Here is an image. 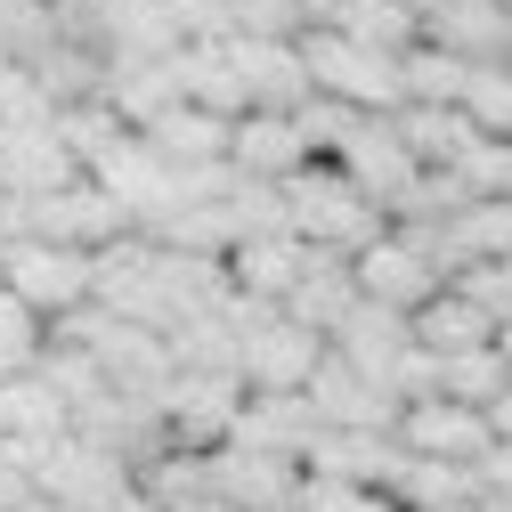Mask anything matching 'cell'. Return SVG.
Masks as SVG:
<instances>
[{
    "label": "cell",
    "mask_w": 512,
    "mask_h": 512,
    "mask_svg": "<svg viewBox=\"0 0 512 512\" xmlns=\"http://www.w3.org/2000/svg\"><path fill=\"white\" fill-rule=\"evenodd\" d=\"M147 147H155L163 163H179V171H204V163H228L236 122H220V114H204V106H171L155 131H147Z\"/></svg>",
    "instance_id": "cell-11"
},
{
    "label": "cell",
    "mask_w": 512,
    "mask_h": 512,
    "mask_svg": "<svg viewBox=\"0 0 512 512\" xmlns=\"http://www.w3.org/2000/svg\"><path fill=\"white\" fill-rule=\"evenodd\" d=\"M407 9H415V17H423V33H431V25L447 17V9H456V0H407Z\"/></svg>",
    "instance_id": "cell-22"
},
{
    "label": "cell",
    "mask_w": 512,
    "mask_h": 512,
    "mask_svg": "<svg viewBox=\"0 0 512 512\" xmlns=\"http://www.w3.org/2000/svg\"><path fill=\"white\" fill-rule=\"evenodd\" d=\"M228 33L244 41H301V0H228Z\"/></svg>",
    "instance_id": "cell-18"
},
{
    "label": "cell",
    "mask_w": 512,
    "mask_h": 512,
    "mask_svg": "<svg viewBox=\"0 0 512 512\" xmlns=\"http://www.w3.org/2000/svg\"><path fill=\"white\" fill-rule=\"evenodd\" d=\"M285 212H293V236L309 252H342V261H358L366 244L391 236V212H382L374 196H358V179L342 163H309L285 187Z\"/></svg>",
    "instance_id": "cell-1"
},
{
    "label": "cell",
    "mask_w": 512,
    "mask_h": 512,
    "mask_svg": "<svg viewBox=\"0 0 512 512\" xmlns=\"http://www.w3.org/2000/svg\"><path fill=\"white\" fill-rule=\"evenodd\" d=\"M74 179H90V171L74 163L66 139H57V122L49 131H0V196L41 204V196H57V187H74Z\"/></svg>",
    "instance_id": "cell-9"
},
{
    "label": "cell",
    "mask_w": 512,
    "mask_h": 512,
    "mask_svg": "<svg viewBox=\"0 0 512 512\" xmlns=\"http://www.w3.org/2000/svg\"><path fill=\"white\" fill-rule=\"evenodd\" d=\"M391 122H399V139L415 147L423 171H456V163L480 147V131H472L464 106H407V114H391Z\"/></svg>",
    "instance_id": "cell-12"
},
{
    "label": "cell",
    "mask_w": 512,
    "mask_h": 512,
    "mask_svg": "<svg viewBox=\"0 0 512 512\" xmlns=\"http://www.w3.org/2000/svg\"><path fill=\"white\" fill-rule=\"evenodd\" d=\"M122 236H139L131 212H122L98 179H74V187H57V196L33 204V244H66V252H106Z\"/></svg>",
    "instance_id": "cell-5"
},
{
    "label": "cell",
    "mask_w": 512,
    "mask_h": 512,
    "mask_svg": "<svg viewBox=\"0 0 512 512\" xmlns=\"http://www.w3.org/2000/svg\"><path fill=\"white\" fill-rule=\"evenodd\" d=\"M399 447L407 456H431V464H488L496 456V423L480 415V407H456V399H431V407H407L399 415Z\"/></svg>",
    "instance_id": "cell-6"
},
{
    "label": "cell",
    "mask_w": 512,
    "mask_h": 512,
    "mask_svg": "<svg viewBox=\"0 0 512 512\" xmlns=\"http://www.w3.org/2000/svg\"><path fill=\"white\" fill-rule=\"evenodd\" d=\"M415 342H423L431 358H472V350H496V326H488V317H480L456 285H447V293L415 317Z\"/></svg>",
    "instance_id": "cell-13"
},
{
    "label": "cell",
    "mask_w": 512,
    "mask_h": 512,
    "mask_svg": "<svg viewBox=\"0 0 512 512\" xmlns=\"http://www.w3.org/2000/svg\"><path fill=\"white\" fill-rule=\"evenodd\" d=\"M456 293H464V301H472V309L488 317L496 334L512 326V261H472V269L456 277Z\"/></svg>",
    "instance_id": "cell-19"
},
{
    "label": "cell",
    "mask_w": 512,
    "mask_h": 512,
    "mask_svg": "<svg viewBox=\"0 0 512 512\" xmlns=\"http://www.w3.org/2000/svg\"><path fill=\"white\" fill-rule=\"evenodd\" d=\"M358 293L366 301H382V309H399V317H423L439 293H447V269L431 261V252L407 236V228H391V236H382V244H366L358 252Z\"/></svg>",
    "instance_id": "cell-4"
},
{
    "label": "cell",
    "mask_w": 512,
    "mask_h": 512,
    "mask_svg": "<svg viewBox=\"0 0 512 512\" xmlns=\"http://www.w3.org/2000/svg\"><path fill=\"white\" fill-rule=\"evenodd\" d=\"M228 163H236V179H252V187H293V179L317 163V147H309V131H301V114H244Z\"/></svg>",
    "instance_id": "cell-8"
},
{
    "label": "cell",
    "mask_w": 512,
    "mask_h": 512,
    "mask_svg": "<svg viewBox=\"0 0 512 512\" xmlns=\"http://www.w3.org/2000/svg\"><path fill=\"white\" fill-rule=\"evenodd\" d=\"M496 350H504V366H512V326H504V334H496Z\"/></svg>",
    "instance_id": "cell-23"
},
{
    "label": "cell",
    "mask_w": 512,
    "mask_h": 512,
    "mask_svg": "<svg viewBox=\"0 0 512 512\" xmlns=\"http://www.w3.org/2000/svg\"><path fill=\"white\" fill-rule=\"evenodd\" d=\"M301 512H399V504L382 496V488H342V480H317V472H309Z\"/></svg>",
    "instance_id": "cell-21"
},
{
    "label": "cell",
    "mask_w": 512,
    "mask_h": 512,
    "mask_svg": "<svg viewBox=\"0 0 512 512\" xmlns=\"http://www.w3.org/2000/svg\"><path fill=\"white\" fill-rule=\"evenodd\" d=\"M334 33H350L358 49H382V57H415L423 49V17L407 0H350V17Z\"/></svg>",
    "instance_id": "cell-14"
},
{
    "label": "cell",
    "mask_w": 512,
    "mask_h": 512,
    "mask_svg": "<svg viewBox=\"0 0 512 512\" xmlns=\"http://www.w3.org/2000/svg\"><path fill=\"white\" fill-rule=\"evenodd\" d=\"M464 114L480 139H512V66H472L464 82Z\"/></svg>",
    "instance_id": "cell-16"
},
{
    "label": "cell",
    "mask_w": 512,
    "mask_h": 512,
    "mask_svg": "<svg viewBox=\"0 0 512 512\" xmlns=\"http://www.w3.org/2000/svg\"><path fill=\"white\" fill-rule=\"evenodd\" d=\"M0 285H9L41 326H66V317L98 309V252H66V244H17L0 252Z\"/></svg>",
    "instance_id": "cell-2"
},
{
    "label": "cell",
    "mask_w": 512,
    "mask_h": 512,
    "mask_svg": "<svg viewBox=\"0 0 512 512\" xmlns=\"http://www.w3.org/2000/svg\"><path fill=\"white\" fill-rule=\"evenodd\" d=\"M342 171L358 179V196H374L391 220L415 204V187H423V163H415V147L399 139V122H358V139L342 147Z\"/></svg>",
    "instance_id": "cell-7"
},
{
    "label": "cell",
    "mask_w": 512,
    "mask_h": 512,
    "mask_svg": "<svg viewBox=\"0 0 512 512\" xmlns=\"http://www.w3.org/2000/svg\"><path fill=\"white\" fill-rule=\"evenodd\" d=\"M326 358H334V342H317L309 326H293V317L277 309L269 326L244 334L236 374H244L252 399H309V382H317V366H326Z\"/></svg>",
    "instance_id": "cell-3"
},
{
    "label": "cell",
    "mask_w": 512,
    "mask_h": 512,
    "mask_svg": "<svg viewBox=\"0 0 512 512\" xmlns=\"http://www.w3.org/2000/svg\"><path fill=\"white\" fill-rule=\"evenodd\" d=\"M163 17L179 25V41H187V49L228 41V0H163Z\"/></svg>",
    "instance_id": "cell-20"
},
{
    "label": "cell",
    "mask_w": 512,
    "mask_h": 512,
    "mask_svg": "<svg viewBox=\"0 0 512 512\" xmlns=\"http://www.w3.org/2000/svg\"><path fill=\"white\" fill-rule=\"evenodd\" d=\"M415 350V317H399V309H382V301H358V317L334 334V358H350L358 374H374L382 391H391V374H399V358Z\"/></svg>",
    "instance_id": "cell-10"
},
{
    "label": "cell",
    "mask_w": 512,
    "mask_h": 512,
    "mask_svg": "<svg viewBox=\"0 0 512 512\" xmlns=\"http://www.w3.org/2000/svg\"><path fill=\"white\" fill-rule=\"evenodd\" d=\"M456 252H464V269L472 261H512V196L504 204H472L456 220Z\"/></svg>",
    "instance_id": "cell-17"
},
{
    "label": "cell",
    "mask_w": 512,
    "mask_h": 512,
    "mask_svg": "<svg viewBox=\"0 0 512 512\" xmlns=\"http://www.w3.org/2000/svg\"><path fill=\"white\" fill-rule=\"evenodd\" d=\"M464 82H472V66L456 49H415L407 57V106H464Z\"/></svg>",
    "instance_id": "cell-15"
}]
</instances>
